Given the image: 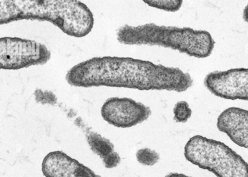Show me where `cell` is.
Masks as SVG:
<instances>
[{
    "label": "cell",
    "instance_id": "obj_1",
    "mask_svg": "<svg viewBox=\"0 0 248 177\" xmlns=\"http://www.w3.org/2000/svg\"><path fill=\"white\" fill-rule=\"evenodd\" d=\"M65 79L78 87L106 86L140 91H186L194 81L179 68L133 58L94 57L70 69Z\"/></svg>",
    "mask_w": 248,
    "mask_h": 177
},
{
    "label": "cell",
    "instance_id": "obj_2",
    "mask_svg": "<svg viewBox=\"0 0 248 177\" xmlns=\"http://www.w3.org/2000/svg\"><path fill=\"white\" fill-rule=\"evenodd\" d=\"M22 20L49 21L67 34L82 38L92 31L93 14L83 3L71 0H1L0 24Z\"/></svg>",
    "mask_w": 248,
    "mask_h": 177
},
{
    "label": "cell",
    "instance_id": "obj_3",
    "mask_svg": "<svg viewBox=\"0 0 248 177\" xmlns=\"http://www.w3.org/2000/svg\"><path fill=\"white\" fill-rule=\"evenodd\" d=\"M116 35L118 42L124 45L169 48L197 58L209 57L215 44L212 36L206 31L154 23L137 26L124 25L118 29Z\"/></svg>",
    "mask_w": 248,
    "mask_h": 177
},
{
    "label": "cell",
    "instance_id": "obj_4",
    "mask_svg": "<svg viewBox=\"0 0 248 177\" xmlns=\"http://www.w3.org/2000/svg\"><path fill=\"white\" fill-rule=\"evenodd\" d=\"M187 161L217 177H248V164L224 143L201 135L189 139L185 147Z\"/></svg>",
    "mask_w": 248,
    "mask_h": 177
},
{
    "label": "cell",
    "instance_id": "obj_5",
    "mask_svg": "<svg viewBox=\"0 0 248 177\" xmlns=\"http://www.w3.org/2000/svg\"><path fill=\"white\" fill-rule=\"evenodd\" d=\"M50 51L43 44L19 38L5 37L0 39V67L18 70L46 64Z\"/></svg>",
    "mask_w": 248,
    "mask_h": 177
},
{
    "label": "cell",
    "instance_id": "obj_6",
    "mask_svg": "<svg viewBox=\"0 0 248 177\" xmlns=\"http://www.w3.org/2000/svg\"><path fill=\"white\" fill-rule=\"evenodd\" d=\"M101 114L108 124L129 128L147 120L152 111L149 107L129 98L112 97L102 106Z\"/></svg>",
    "mask_w": 248,
    "mask_h": 177
},
{
    "label": "cell",
    "instance_id": "obj_7",
    "mask_svg": "<svg viewBox=\"0 0 248 177\" xmlns=\"http://www.w3.org/2000/svg\"><path fill=\"white\" fill-rule=\"evenodd\" d=\"M203 83L217 97L248 101V68L210 72L204 79Z\"/></svg>",
    "mask_w": 248,
    "mask_h": 177
},
{
    "label": "cell",
    "instance_id": "obj_8",
    "mask_svg": "<svg viewBox=\"0 0 248 177\" xmlns=\"http://www.w3.org/2000/svg\"><path fill=\"white\" fill-rule=\"evenodd\" d=\"M42 171L46 177H101L62 151L48 153L43 160Z\"/></svg>",
    "mask_w": 248,
    "mask_h": 177
},
{
    "label": "cell",
    "instance_id": "obj_9",
    "mask_svg": "<svg viewBox=\"0 0 248 177\" xmlns=\"http://www.w3.org/2000/svg\"><path fill=\"white\" fill-rule=\"evenodd\" d=\"M217 125L232 142L248 149V111L236 107L225 109L218 116Z\"/></svg>",
    "mask_w": 248,
    "mask_h": 177
},
{
    "label": "cell",
    "instance_id": "obj_10",
    "mask_svg": "<svg viewBox=\"0 0 248 177\" xmlns=\"http://www.w3.org/2000/svg\"><path fill=\"white\" fill-rule=\"evenodd\" d=\"M87 141L91 150L103 160L106 168H113L120 163L119 154L114 151V145L109 140L96 132L89 131L87 135Z\"/></svg>",
    "mask_w": 248,
    "mask_h": 177
},
{
    "label": "cell",
    "instance_id": "obj_11",
    "mask_svg": "<svg viewBox=\"0 0 248 177\" xmlns=\"http://www.w3.org/2000/svg\"><path fill=\"white\" fill-rule=\"evenodd\" d=\"M143 2L150 7L169 12L178 11L183 3L182 0H147Z\"/></svg>",
    "mask_w": 248,
    "mask_h": 177
},
{
    "label": "cell",
    "instance_id": "obj_12",
    "mask_svg": "<svg viewBox=\"0 0 248 177\" xmlns=\"http://www.w3.org/2000/svg\"><path fill=\"white\" fill-rule=\"evenodd\" d=\"M136 158L139 163L143 165L153 166L157 163L160 157L155 151L149 147H144L137 152Z\"/></svg>",
    "mask_w": 248,
    "mask_h": 177
},
{
    "label": "cell",
    "instance_id": "obj_13",
    "mask_svg": "<svg viewBox=\"0 0 248 177\" xmlns=\"http://www.w3.org/2000/svg\"><path fill=\"white\" fill-rule=\"evenodd\" d=\"M173 120L178 123H186L191 117L192 111L185 101H178L173 108Z\"/></svg>",
    "mask_w": 248,
    "mask_h": 177
},
{
    "label": "cell",
    "instance_id": "obj_14",
    "mask_svg": "<svg viewBox=\"0 0 248 177\" xmlns=\"http://www.w3.org/2000/svg\"><path fill=\"white\" fill-rule=\"evenodd\" d=\"M35 99L42 104H54L57 100L48 98V97H51L54 95L52 92H42L41 90H37L35 92Z\"/></svg>",
    "mask_w": 248,
    "mask_h": 177
},
{
    "label": "cell",
    "instance_id": "obj_15",
    "mask_svg": "<svg viewBox=\"0 0 248 177\" xmlns=\"http://www.w3.org/2000/svg\"><path fill=\"white\" fill-rule=\"evenodd\" d=\"M165 177H192L187 176L183 174H179L177 173H170L167 175Z\"/></svg>",
    "mask_w": 248,
    "mask_h": 177
},
{
    "label": "cell",
    "instance_id": "obj_16",
    "mask_svg": "<svg viewBox=\"0 0 248 177\" xmlns=\"http://www.w3.org/2000/svg\"><path fill=\"white\" fill-rule=\"evenodd\" d=\"M243 18L246 22L248 23V4L245 7L243 11Z\"/></svg>",
    "mask_w": 248,
    "mask_h": 177
}]
</instances>
